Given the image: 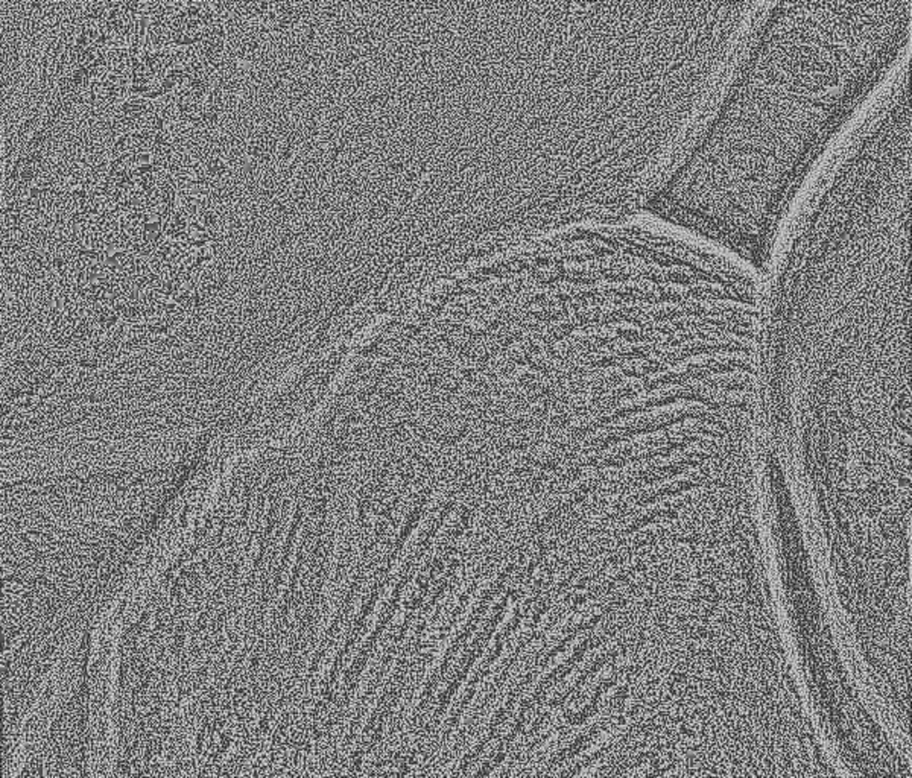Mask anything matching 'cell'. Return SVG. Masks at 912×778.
Masks as SVG:
<instances>
[{
    "instance_id": "obj_1",
    "label": "cell",
    "mask_w": 912,
    "mask_h": 778,
    "mask_svg": "<svg viewBox=\"0 0 912 778\" xmlns=\"http://www.w3.org/2000/svg\"><path fill=\"white\" fill-rule=\"evenodd\" d=\"M912 0L773 2L681 168L648 210L762 268L816 158L911 49Z\"/></svg>"
},
{
    "instance_id": "obj_2",
    "label": "cell",
    "mask_w": 912,
    "mask_h": 778,
    "mask_svg": "<svg viewBox=\"0 0 912 778\" xmlns=\"http://www.w3.org/2000/svg\"><path fill=\"white\" fill-rule=\"evenodd\" d=\"M107 269L117 279L137 275V257L128 251H112L107 257Z\"/></svg>"
},
{
    "instance_id": "obj_3",
    "label": "cell",
    "mask_w": 912,
    "mask_h": 778,
    "mask_svg": "<svg viewBox=\"0 0 912 778\" xmlns=\"http://www.w3.org/2000/svg\"><path fill=\"white\" fill-rule=\"evenodd\" d=\"M151 110H154L151 100L143 98V96H131L122 102L120 105V115H124L127 117H140L143 115H146Z\"/></svg>"
},
{
    "instance_id": "obj_4",
    "label": "cell",
    "mask_w": 912,
    "mask_h": 778,
    "mask_svg": "<svg viewBox=\"0 0 912 778\" xmlns=\"http://www.w3.org/2000/svg\"><path fill=\"white\" fill-rule=\"evenodd\" d=\"M163 238H165V230H163V222L161 221H149L146 222L145 228L142 231V239L154 245V247H158L161 243Z\"/></svg>"
},
{
    "instance_id": "obj_5",
    "label": "cell",
    "mask_w": 912,
    "mask_h": 778,
    "mask_svg": "<svg viewBox=\"0 0 912 778\" xmlns=\"http://www.w3.org/2000/svg\"><path fill=\"white\" fill-rule=\"evenodd\" d=\"M207 169L212 175H221V173L225 172V163L221 158H212L209 161Z\"/></svg>"
}]
</instances>
